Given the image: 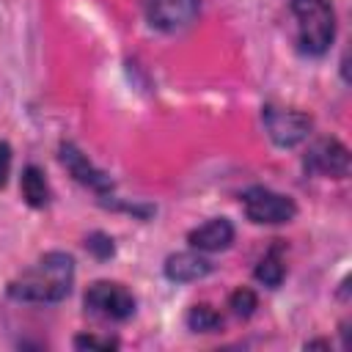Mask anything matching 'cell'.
I'll use <instances>...</instances> for the list:
<instances>
[{
    "label": "cell",
    "mask_w": 352,
    "mask_h": 352,
    "mask_svg": "<svg viewBox=\"0 0 352 352\" xmlns=\"http://www.w3.org/2000/svg\"><path fill=\"white\" fill-rule=\"evenodd\" d=\"M297 19V41L305 52L322 55L336 36V14L327 0H292Z\"/></svg>",
    "instance_id": "obj_2"
},
{
    "label": "cell",
    "mask_w": 352,
    "mask_h": 352,
    "mask_svg": "<svg viewBox=\"0 0 352 352\" xmlns=\"http://www.w3.org/2000/svg\"><path fill=\"white\" fill-rule=\"evenodd\" d=\"M74 280V261L66 253H47L16 280H11L8 294L25 302H58L69 294Z\"/></svg>",
    "instance_id": "obj_1"
},
{
    "label": "cell",
    "mask_w": 352,
    "mask_h": 352,
    "mask_svg": "<svg viewBox=\"0 0 352 352\" xmlns=\"http://www.w3.org/2000/svg\"><path fill=\"white\" fill-rule=\"evenodd\" d=\"M253 308H256V294L250 292V289H236L234 294H231V311L236 314V316H250L253 314Z\"/></svg>",
    "instance_id": "obj_14"
},
{
    "label": "cell",
    "mask_w": 352,
    "mask_h": 352,
    "mask_svg": "<svg viewBox=\"0 0 352 352\" xmlns=\"http://www.w3.org/2000/svg\"><path fill=\"white\" fill-rule=\"evenodd\" d=\"M85 308L104 319H126L135 314V297L121 283L99 280L85 292Z\"/></svg>",
    "instance_id": "obj_4"
},
{
    "label": "cell",
    "mask_w": 352,
    "mask_h": 352,
    "mask_svg": "<svg viewBox=\"0 0 352 352\" xmlns=\"http://www.w3.org/2000/svg\"><path fill=\"white\" fill-rule=\"evenodd\" d=\"M85 248L96 256V258H110L113 256V239L110 236H104V234H91L88 239H85Z\"/></svg>",
    "instance_id": "obj_15"
},
{
    "label": "cell",
    "mask_w": 352,
    "mask_h": 352,
    "mask_svg": "<svg viewBox=\"0 0 352 352\" xmlns=\"http://www.w3.org/2000/svg\"><path fill=\"white\" fill-rule=\"evenodd\" d=\"M187 239H190L192 248L206 250V253L226 250V248L234 242V226H231V220H226V217H212V220H206L204 226L192 228Z\"/></svg>",
    "instance_id": "obj_9"
},
{
    "label": "cell",
    "mask_w": 352,
    "mask_h": 352,
    "mask_svg": "<svg viewBox=\"0 0 352 352\" xmlns=\"http://www.w3.org/2000/svg\"><path fill=\"white\" fill-rule=\"evenodd\" d=\"M264 126L267 135L278 146H297L308 138L311 118L300 110H280V107H264Z\"/></svg>",
    "instance_id": "obj_5"
},
{
    "label": "cell",
    "mask_w": 352,
    "mask_h": 352,
    "mask_svg": "<svg viewBox=\"0 0 352 352\" xmlns=\"http://www.w3.org/2000/svg\"><path fill=\"white\" fill-rule=\"evenodd\" d=\"M60 162L66 165V170H69L80 184H85V187H91V190H96V192H107V190L113 187L110 176H104L99 168H94V165L88 162V157H85L82 151H77L72 143H60Z\"/></svg>",
    "instance_id": "obj_8"
},
{
    "label": "cell",
    "mask_w": 352,
    "mask_h": 352,
    "mask_svg": "<svg viewBox=\"0 0 352 352\" xmlns=\"http://www.w3.org/2000/svg\"><path fill=\"white\" fill-rule=\"evenodd\" d=\"M74 346H80V349H113L116 341L113 338H96V336H77Z\"/></svg>",
    "instance_id": "obj_16"
},
{
    "label": "cell",
    "mask_w": 352,
    "mask_h": 352,
    "mask_svg": "<svg viewBox=\"0 0 352 352\" xmlns=\"http://www.w3.org/2000/svg\"><path fill=\"white\" fill-rule=\"evenodd\" d=\"M242 209L248 214V220L253 223H289L297 214V206L289 195H280L275 190L267 187H250L242 195Z\"/></svg>",
    "instance_id": "obj_3"
},
{
    "label": "cell",
    "mask_w": 352,
    "mask_h": 352,
    "mask_svg": "<svg viewBox=\"0 0 352 352\" xmlns=\"http://www.w3.org/2000/svg\"><path fill=\"white\" fill-rule=\"evenodd\" d=\"M305 165L322 176H333V179H341L349 173V151L344 143L333 140V138H322L316 140L308 154H305Z\"/></svg>",
    "instance_id": "obj_6"
},
{
    "label": "cell",
    "mask_w": 352,
    "mask_h": 352,
    "mask_svg": "<svg viewBox=\"0 0 352 352\" xmlns=\"http://www.w3.org/2000/svg\"><path fill=\"white\" fill-rule=\"evenodd\" d=\"M209 270H212V264H209L204 256L192 253V250L173 253V256L165 258V275H168L170 280H179V283L198 280V278L209 275Z\"/></svg>",
    "instance_id": "obj_10"
},
{
    "label": "cell",
    "mask_w": 352,
    "mask_h": 352,
    "mask_svg": "<svg viewBox=\"0 0 352 352\" xmlns=\"http://www.w3.org/2000/svg\"><path fill=\"white\" fill-rule=\"evenodd\" d=\"M283 275H286V267H283V250H280V245H272V248L264 253V258L258 261V267H256V278H258L264 286L275 289V286H280Z\"/></svg>",
    "instance_id": "obj_11"
},
{
    "label": "cell",
    "mask_w": 352,
    "mask_h": 352,
    "mask_svg": "<svg viewBox=\"0 0 352 352\" xmlns=\"http://www.w3.org/2000/svg\"><path fill=\"white\" fill-rule=\"evenodd\" d=\"M148 22L160 30H182L198 14V0H146Z\"/></svg>",
    "instance_id": "obj_7"
},
{
    "label": "cell",
    "mask_w": 352,
    "mask_h": 352,
    "mask_svg": "<svg viewBox=\"0 0 352 352\" xmlns=\"http://www.w3.org/2000/svg\"><path fill=\"white\" fill-rule=\"evenodd\" d=\"M22 198L30 204V206H44L50 201V187H47V179L44 173L36 168V165H28L22 170Z\"/></svg>",
    "instance_id": "obj_12"
},
{
    "label": "cell",
    "mask_w": 352,
    "mask_h": 352,
    "mask_svg": "<svg viewBox=\"0 0 352 352\" xmlns=\"http://www.w3.org/2000/svg\"><path fill=\"white\" fill-rule=\"evenodd\" d=\"M8 173H11V146L6 140H0V187L6 184Z\"/></svg>",
    "instance_id": "obj_17"
},
{
    "label": "cell",
    "mask_w": 352,
    "mask_h": 352,
    "mask_svg": "<svg viewBox=\"0 0 352 352\" xmlns=\"http://www.w3.org/2000/svg\"><path fill=\"white\" fill-rule=\"evenodd\" d=\"M187 324L190 330H198V333H209L214 327H220V314L209 305H192L190 314H187Z\"/></svg>",
    "instance_id": "obj_13"
}]
</instances>
